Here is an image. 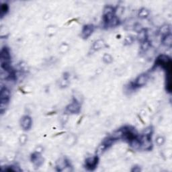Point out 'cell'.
<instances>
[{"instance_id":"cell-2","label":"cell","mask_w":172,"mask_h":172,"mask_svg":"<svg viewBox=\"0 0 172 172\" xmlns=\"http://www.w3.org/2000/svg\"><path fill=\"white\" fill-rule=\"evenodd\" d=\"M98 163V157L97 156H93L88 157L87 159L85 160V167L87 168L88 170H94Z\"/></svg>"},{"instance_id":"cell-13","label":"cell","mask_w":172,"mask_h":172,"mask_svg":"<svg viewBox=\"0 0 172 172\" xmlns=\"http://www.w3.org/2000/svg\"><path fill=\"white\" fill-rule=\"evenodd\" d=\"M104 62H106V63H109L112 61V58L110 55H109V54H106L104 56Z\"/></svg>"},{"instance_id":"cell-10","label":"cell","mask_w":172,"mask_h":172,"mask_svg":"<svg viewBox=\"0 0 172 172\" xmlns=\"http://www.w3.org/2000/svg\"><path fill=\"white\" fill-rule=\"evenodd\" d=\"M138 39H139L140 41H141L142 43L146 40V32H145V31H144V30L140 31V32L139 34Z\"/></svg>"},{"instance_id":"cell-8","label":"cell","mask_w":172,"mask_h":172,"mask_svg":"<svg viewBox=\"0 0 172 172\" xmlns=\"http://www.w3.org/2000/svg\"><path fill=\"white\" fill-rule=\"evenodd\" d=\"M163 43L164 44H166V45H167V46H171V33L167 34V35L163 36Z\"/></svg>"},{"instance_id":"cell-3","label":"cell","mask_w":172,"mask_h":172,"mask_svg":"<svg viewBox=\"0 0 172 172\" xmlns=\"http://www.w3.org/2000/svg\"><path fill=\"white\" fill-rule=\"evenodd\" d=\"M148 81V75L146 74L140 75L137 77L135 81H134L133 85L134 87H141L144 85H145Z\"/></svg>"},{"instance_id":"cell-12","label":"cell","mask_w":172,"mask_h":172,"mask_svg":"<svg viewBox=\"0 0 172 172\" xmlns=\"http://www.w3.org/2000/svg\"><path fill=\"white\" fill-rule=\"evenodd\" d=\"M8 11V6L6 4H3L1 6V16L3 17L4 16L6 12Z\"/></svg>"},{"instance_id":"cell-9","label":"cell","mask_w":172,"mask_h":172,"mask_svg":"<svg viewBox=\"0 0 172 172\" xmlns=\"http://www.w3.org/2000/svg\"><path fill=\"white\" fill-rule=\"evenodd\" d=\"M104 46V43L102 40H98L97 42H95L94 44V49L95 50H98L100 49L101 48H103Z\"/></svg>"},{"instance_id":"cell-4","label":"cell","mask_w":172,"mask_h":172,"mask_svg":"<svg viewBox=\"0 0 172 172\" xmlns=\"http://www.w3.org/2000/svg\"><path fill=\"white\" fill-rule=\"evenodd\" d=\"M94 27L93 25L88 24L85 26L83 30L81 31V36L84 39H87L88 37L92 35V34L94 32Z\"/></svg>"},{"instance_id":"cell-5","label":"cell","mask_w":172,"mask_h":172,"mask_svg":"<svg viewBox=\"0 0 172 172\" xmlns=\"http://www.w3.org/2000/svg\"><path fill=\"white\" fill-rule=\"evenodd\" d=\"M32 118L28 116H24L21 120V126L24 130H28L32 126Z\"/></svg>"},{"instance_id":"cell-6","label":"cell","mask_w":172,"mask_h":172,"mask_svg":"<svg viewBox=\"0 0 172 172\" xmlns=\"http://www.w3.org/2000/svg\"><path fill=\"white\" fill-rule=\"evenodd\" d=\"M80 108L81 107L80 104L77 102H73L67 106L66 110L68 112L71 113V114H75V113H78L80 112Z\"/></svg>"},{"instance_id":"cell-1","label":"cell","mask_w":172,"mask_h":172,"mask_svg":"<svg viewBox=\"0 0 172 172\" xmlns=\"http://www.w3.org/2000/svg\"><path fill=\"white\" fill-rule=\"evenodd\" d=\"M10 97V92L9 89L6 88L1 89V94H0V109L1 112L3 113L6 110L7 106L8 104Z\"/></svg>"},{"instance_id":"cell-7","label":"cell","mask_w":172,"mask_h":172,"mask_svg":"<svg viewBox=\"0 0 172 172\" xmlns=\"http://www.w3.org/2000/svg\"><path fill=\"white\" fill-rule=\"evenodd\" d=\"M31 160H32V163L35 165L36 166H40L42 165L43 163V159H42V157L40 155L39 153H33L32 155V157H31Z\"/></svg>"},{"instance_id":"cell-11","label":"cell","mask_w":172,"mask_h":172,"mask_svg":"<svg viewBox=\"0 0 172 172\" xmlns=\"http://www.w3.org/2000/svg\"><path fill=\"white\" fill-rule=\"evenodd\" d=\"M149 14V11L144 8L142 9L139 12V16H140V17H141V18H146V17H147Z\"/></svg>"}]
</instances>
